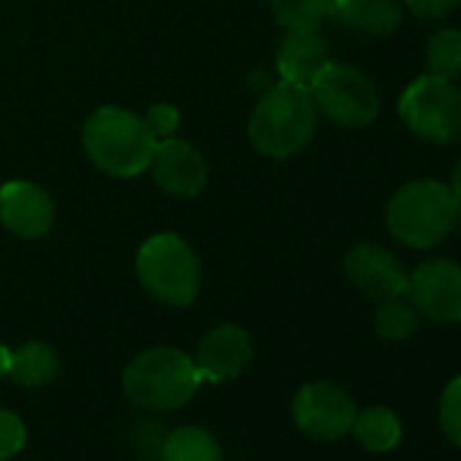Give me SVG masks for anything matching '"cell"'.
<instances>
[{"label": "cell", "mask_w": 461, "mask_h": 461, "mask_svg": "<svg viewBox=\"0 0 461 461\" xmlns=\"http://www.w3.org/2000/svg\"><path fill=\"white\" fill-rule=\"evenodd\" d=\"M315 125L318 106L310 87L280 82L261 95L250 117V139L261 155L285 160L310 144Z\"/></svg>", "instance_id": "6da1fadb"}, {"label": "cell", "mask_w": 461, "mask_h": 461, "mask_svg": "<svg viewBox=\"0 0 461 461\" xmlns=\"http://www.w3.org/2000/svg\"><path fill=\"white\" fill-rule=\"evenodd\" d=\"M461 198L453 193L447 182L437 179H418L407 182L396 190L388 203L385 220L393 240L412 250L437 248L456 222Z\"/></svg>", "instance_id": "7a4b0ae2"}, {"label": "cell", "mask_w": 461, "mask_h": 461, "mask_svg": "<svg viewBox=\"0 0 461 461\" xmlns=\"http://www.w3.org/2000/svg\"><path fill=\"white\" fill-rule=\"evenodd\" d=\"M203 377L195 361L176 348H152L139 353L122 372L125 396L141 410H176L201 388Z\"/></svg>", "instance_id": "3957f363"}, {"label": "cell", "mask_w": 461, "mask_h": 461, "mask_svg": "<svg viewBox=\"0 0 461 461\" xmlns=\"http://www.w3.org/2000/svg\"><path fill=\"white\" fill-rule=\"evenodd\" d=\"M158 139L144 117L104 106L85 125V149L90 160L112 176H136L149 168Z\"/></svg>", "instance_id": "277c9868"}, {"label": "cell", "mask_w": 461, "mask_h": 461, "mask_svg": "<svg viewBox=\"0 0 461 461\" xmlns=\"http://www.w3.org/2000/svg\"><path fill=\"white\" fill-rule=\"evenodd\" d=\"M136 272L144 291L168 307L190 304L201 288L198 258L176 234H158L147 240L139 250Z\"/></svg>", "instance_id": "5b68a950"}, {"label": "cell", "mask_w": 461, "mask_h": 461, "mask_svg": "<svg viewBox=\"0 0 461 461\" xmlns=\"http://www.w3.org/2000/svg\"><path fill=\"white\" fill-rule=\"evenodd\" d=\"M399 117L431 144H456L461 141V87L453 79L423 74L402 93Z\"/></svg>", "instance_id": "8992f818"}, {"label": "cell", "mask_w": 461, "mask_h": 461, "mask_svg": "<svg viewBox=\"0 0 461 461\" xmlns=\"http://www.w3.org/2000/svg\"><path fill=\"white\" fill-rule=\"evenodd\" d=\"M318 112L342 128H366L380 112L375 85L348 63H329L310 85Z\"/></svg>", "instance_id": "52a82bcc"}, {"label": "cell", "mask_w": 461, "mask_h": 461, "mask_svg": "<svg viewBox=\"0 0 461 461\" xmlns=\"http://www.w3.org/2000/svg\"><path fill=\"white\" fill-rule=\"evenodd\" d=\"M291 415L299 431L315 439H339L350 434L358 415L348 391L334 383H307L291 402Z\"/></svg>", "instance_id": "ba28073f"}, {"label": "cell", "mask_w": 461, "mask_h": 461, "mask_svg": "<svg viewBox=\"0 0 461 461\" xmlns=\"http://www.w3.org/2000/svg\"><path fill=\"white\" fill-rule=\"evenodd\" d=\"M407 299L437 323H461V264L437 258L407 277Z\"/></svg>", "instance_id": "9c48e42d"}, {"label": "cell", "mask_w": 461, "mask_h": 461, "mask_svg": "<svg viewBox=\"0 0 461 461\" xmlns=\"http://www.w3.org/2000/svg\"><path fill=\"white\" fill-rule=\"evenodd\" d=\"M345 275L356 291H361L369 299H391L407 294V272L399 264V258L383 248V245H356L345 256Z\"/></svg>", "instance_id": "30bf717a"}, {"label": "cell", "mask_w": 461, "mask_h": 461, "mask_svg": "<svg viewBox=\"0 0 461 461\" xmlns=\"http://www.w3.org/2000/svg\"><path fill=\"white\" fill-rule=\"evenodd\" d=\"M253 358V345L248 331L240 326H217L212 329L195 348V366L203 380L212 383H225L240 377Z\"/></svg>", "instance_id": "8fae6325"}, {"label": "cell", "mask_w": 461, "mask_h": 461, "mask_svg": "<svg viewBox=\"0 0 461 461\" xmlns=\"http://www.w3.org/2000/svg\"><path fill=\"white\" fill-rule=\"evenodd\" d=\"M0 220L12 234L39 240L55 222V203L33 182H6L0 187Z\"/></svg>", "instance_id": "7c38bea8"}, {"label": "cell", "mask_w": 461, "mask_h": 461, "mask_svg": "<svg viewBox=\"0 0 461 461\" xmlns=\"http://www.w3.org/2000/svg\"><path fill=\"white\" fill-rule=\"evenodd\" d=\"M149 168H152L155 182L171 195H185V198L195 195L206 182L203 155L187 141H179L171 136L158 141Z\"/></svg>", "instance_id": "4fadbf2b"}, {"label": "cell", "mask_w": 461, "mask_h": 461, "mask_svg": "<svg viewBox=\"0 0 461 461\" xmlns=\"http://www.w3.org/2000/svg\"><path fill=\"white\" fill-rule=\"evenodd\" d=\"M329 63V44L318 31L288 33L277 50V68L283 82H294L302 87H310Z\"/></svg>", "instance_id": "5bb4252c"}, {"label": "cell", "mask_w": 461, "mask_h": 461, "mask_svg": "<svg viewBox=\"0 0 461 461\" xmlns=\"http://www.w3.org/2000/svg\"><path fill=\"white\" fill-rule=\"evenodd\" d=\"M331 17L350 31L385 36L402 23V6L396 0H331Z\"/></svg>", "instance_id": "9a60e30c"}, {"label": "cell", "mask_w": 461, "mask_h": 461, "mask_svg": "<svg viewBox=\"0 0 461 461\" xmlns=\"http://www.w3.org/2000/svg\"><path fill=\"white\" fill-rule=\"evenodd\" d=\"M60 369V358L55 348L47 342H25L14 350H9V369L6 377H12L17 385L39 388L47 385Z\"/></svg>", "instance_id": "2e32d148"}, {"label": "cell", "mask_w": 461, "mask_h": 461, "mask_svg": "<svg viewBox=\"0 0 461 461\" xmlns=\"http://www.w3.org/2000/svg\"><path fill=\"white\" fill-rule=\"evenodd\" d=\"M350 431L369 453H388L402 439V420L388 407H366L356 415Z\"/></svg>", "instance_id": "e0dca14e"}, {"label": "cell", "mask_w": 461, "mask_h": 461, "mask_svg": "<svg viewBox=\"0 0 461 461\" xmlns=\"http://www.w3.org/2000/svg\"><path fill=\"white\" fill-rule=\"evenodd\" d=\"M220 442L201 426H179L166 434L160 461H220Z\"/></svg>", "instance_id": "ac0fdd59"}, {"label": "cell", "mask_w": 461, "mask_h": 461, "mask_svg": "<svg viewBox=\"0 0 461 461\" xmlns=\"http://www.w3.org/2000/svg\"><path fill=\"white\" fill-rule=\"evenodd\" d=\"M418 323H420V312L407 299V294L383 299L375 312V331H377V337H383L388 342H402V339L412 337Z\"/></svg>", "instance_id": "d6986e66"}, {"label": "cell", "mask_w": 461, "mask_h": 461, "mask_svg": "<svg viewBox=\"0 0 461 461\" xmlns=\"http://www.w3.org/2000/svg\"><path fill=\"white\" fill-rule=\"evenodd\" d=\"M277 23L288 31H318L331 17V0H272Z\"/></svg>", "instance_id": "ffe728a7"}, {"label": "cell", "mask_w": 461, "mask_h": 461, "mask_svg": "<svg viewBox=\"0 0 461 461\" xmlns=\"http://www.w3.org/2000/svg\"><path fill=\"white\" fill-rule=\"evenodd\" d=\"M426 66L429 74L442 79H458L461 77V31L442 28L437 31L426 44Z\"/></svg>", "instance_id": "44dd1931"}, {"label": "cell", "mask_w": 461, "mask_h": 461, "mask_svg": "<svg viewBox=\"0 0 461 461\" xmlns=\"http://www.w3.org/2000/svg\"><path fill=\"white\" fill-rule=\"evenodd\" d=\"M439 426L445 431V437L461 447V375L453 377L447 383V388L442 391L439 399Z\"/></svg>", "instance_id": "7402d4cb"}, {"label": "cell", "mask_w": 461, "mask_h": 461, "mask_svg": "<svg viewBox=\"0 0 461 461\" xmlns=\"http://www.w3.org/2000/svg\"><path fill=\"white\" fill-rule=\"evenodd\" d=\"M28 439V429L23 423V418L12 410L0 407V461L14 458Z\"/></svg>", "instance_id": "603a6c76"}, {"label": "cell", "mask_w": 461, "mask_h": 461, "mask_svg": "<svg viewBox=\"0 0 461 461\" xmlns=\"http://www.w3.org/2000/svg\"><path fill=\"white\" fill-rule=\"evenodd\" d=\"M144 122L155 133V139H168L179 125V112L168 104H155V106H149Z\"/></svg>", "instance_id": "cb8c5ba5"}, {"label": "cell", "mask_w": 461, "mask_h": 461, "mask_svg": "<svg viewBox=\"0 0 461 461\" xmlns=\"http://www.w3.org/2000/svg\"><path fill=\"white\" fill-rule=\"evenodd\" d=\"M402 4L418 20H442L461 4V0H402Z\"/></svg>", "instance_id": "d4e9b609"}, {"label": "cell", "mask_w": 461, "mask_h": 461, "mask_svg": "<svg viewBox=\"0 0 461 461\" xmlns=\"http://www.w3.org/2000/svg\"><path fill=\"white\" fill-rule=\"evenodd\" d=\"M450 187H453V193L461 198V158L456 160V166H453V176H450Z\"/></svg>", "instance_id": "484cf974"}, {"label": "cell", "mask_w": 461, "mask_h": 461, "mask_svg": "<svg viewBox=\"0 0 461 461\" xmlns=\"http://www.w3.org/2000/svg\"><path fill=\"white\" fill-rule=\"evenodd\" d=\"M6 369H9V348L0 345V377H6Z\"/></svg>", "instance_id": "4316f807"}, {"label": "cell", "mask_w": 461, "mask_h": 461, "mask_svg": "<svg viewBox=\"0 0 461 461\" xmlns=\"http://www.w3.org/2000/svg\"><path fill=\"white\" fill-rule=\"evenodd\" d=\"M453 230H458V237H461V203H458V212H456V222H453Z\"/></svg>", "instance_id": "83f0119b"}]
</instances>
